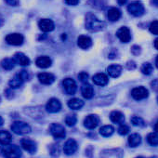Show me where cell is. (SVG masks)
I'll list each match as a JSON object with an SVG mask.
<instances>
[{
  "label": "cell",
  "mask_w": 158,
  "mask_h": 158,
  "mask_svg": "<svg viewBox=\"0 0 158 158\" xmlns=\"http://www.w3.org/2000/svg\"><path fill=\"white\" fill-rule=\"evenodd\" d=\"M135 158H144V157H142V156H138V157H135Z\"/></svg>",
  "instance_id": "obj_46"
},
{
  "label": "cell",
  "mask_w": 158,
  "mask_h": 158,
  "mask_svg": "<svg viewBox=\"0 0 158 158\" xmlns=\"http://www.w3.org/2000/svg\"><path fill=\"white\" fill-rule=\"evenodd\" d=\"M37 78L43 85H51L55 81V75L50 73H38Z\"/></svg>",
  "instance_id": "obj_17"
},
{
  "label": "cell",
  "mask_w": 158,
  "mask_h": 158,
  "mask_svg": "<svg viewBox=\"0 0 158 158\" xmlns=\"http://www.w3.org/2000/svg\"><path fill=\"white\" fill-rule=\"evenodd\" d=\"M13 59H14L16 64L22 65V66H27L31 62L30 59L24 53H23V52H17V53H15V55L13 56Z\"/></svg>",
  "instance_id": "obj_20"
},
{
  "label": "cell",
  "mask_w": 158,
  "mask_h": 158,
  "mask_svg": "<svg viewBox=\"0 0 158 158\" xmlns=\"http://www.w3.org/2000/svg\"><path fill=\"white\" fill-rule=\"evenodd\" d=\"M78 79L80 80L83 84L88 83V79H89V74L86 72H81L78 73Z\"/></svg>",
  "instance_id": "obj_37"
},
{
  "label": "cell",
  "mask_w": 158,
  "mask_h": 158,
  "mask_svg": "<svg viewBox=\"0 0 158 158\" xmlns=\"http://www.w3.org/2000/svg\"><path fill=\"white\" fill-rule=\"evenodd\" d=\"M81 93H82V96L85 98V99H91L93 96H94V89H93V87L88 83H84L82 88H81Z\"/></svg>",
  "instance_id": "obj_22"
},
{
  "label": "cell",
  "mask_w": 158,
  "mask_h": 158,
  "mask_svg": "<svg viewBox=\"0 0 158 158\" xmlns=\"http://www.w3.org/2000/svg\"><path fill=\"white\" fill-rule=\"evenodd\" d=\"M77 150H78V144H77V142L74 139H69L64 143L63 152H64V153L66 155H73Z\"/></svg>",
  "instance_id": "obj_14"
},
{
  "label": "cell",
  "mask_w": 158,
  "mask_h": 158,
  "mask_svg": "<svg viewBox=\"0 0 158 158\" xmlns=\"http://www.w3.org/2000/svg\"><path fill=\"white\" fill-rule=\"evenodd\" d=\"M62 87L68 95H73L77 89V85H76L75 81L70 77L65 78L62 81Z\"/></svg>",
  "instance_id": "obj_8"
},
{
  "label": "cell",
  "mask_w": 158,
  "mask_h": 158,
  "mask_svg": "<svg viewBox=\"0 0 158 158\" xmlns=\"http://www.w3.org/2000/svg\"><path fill=\"white\" fill-rule=\"evenodd\" d=\"M68 106L72 110H80L84 106V102L80 99L73 98L68 101Z\"/></svg>",
  "instance_id": "obj_25"
},
{
  "label": "cell",
  "mask_w": 158,
  "mask_h": 158,
  "mask_svg": "<svg viewBox=\"0 0 158 158\" xmlns=\"http://www.w3.org/2000/svg\"><path fill=\"white\" fill-rule=\"evenodd\" d=\"M23 41H24L23 35L18 33L10 34L6 36V42L11 46H21L23 45Z\"/></svg>",
  "instance_id": "obj_9"
},
{
  "label": "cell",
  "mask_w": 158,
  "mask_h": 158,
  "mask_svg": "<svg viewBox=\"0 0 158 158\" xmlns=\"http://www.w3.org/2000/svg\"><path fill=\"white\" fill-rule=\"evenodd\" d=\"M38 27L42 32L48 33V32H51L54 30L55 24H54L53 21H51L49 19H41L38 23Z\"/></svg>",
  "instance_id": "obj_15"
},
{
  "label": "cell",
  "mask_w": 158,
  "mask_h": 158,
  "mask_svg": "<svg viewBox=\"0 0 158 158\" xmlns=\"http://www.w3.org/2000/svg\"><path fill=\"white\" fill-rule=\"evenodd\" d=\"M49 130H50L51 135H52L55 139H64L65 136H66V132H65L64 127H63L61 125H60V124L53 123V124L50 126Z\"/></svg>",
  "instance_id": "obj_7"
},
{
  "label": "cell",
  "mask_w": 158,
  "mask_h": 158,
  "mask_svg": "<svg viewBox=\"0 0 158 158\" xmlns=\"http://www.w3.org/2000/svg\"><path fill=\"white\" fill-rule=\"evenodd\" d=\"M3 125V118L0 116V127H1Z\"/></svg>",
  "instance_id": "obj_45"
},
{
  "label": "cell",
  "mask_w": 158,
  "mask_h": 158,
  "mask_svg": "<svg viewBox=\"0 0 158 158\" xmlns=\"http://www.w3.org/2000/svg\"><path fill=\"white\" fill-rule=\"evenodd\" d=\"M77 45L82 49H88L92 46V39L88 35H80L77 38Z\"/></svg>",
  "instance_id": "obj_19"
},
{
  "label": "cell",
  "mask_w": 158,
  "mask_h": 158,
  "mask_svg": "<svg viewBox=\"0 0 158 158\" xmlns=\"http://www.w3.org/2000/svg\"><path fill=\"white\" fill-rule=\"evenodd\" d=\"M16 65V62L14 60L13 58H5L4 60H2L1 61V66L3 69L7 70V71H10V70H12Z\"/></svg>",
  "instance_id": "obj_29"
},
{
  "label": "cell",
  "mask_w": 158,
  "mask_h": 158,
  "mask_svg": "<svg viewBox=\"0 0 158 158\" xmlns=\"http://www.w3.org/2000/svg\"><path fill=\"white\" fill-rule=\"evenodd\" d=\"M46 109L50 114H55L60 111L61 109V103L56 98H51L48 100V102L46 104Z\"/></svg>",
  "instance_id": "obj_11"
},
{
  "label": "cell",
  "mask_w": 158,
  "mask_h": 158,
  "mask_svg": "<svg viewBox=\"0 0 158 158\" xmlns=\"http://www.w3.org/2000/svg\"><path fill=\"white\" fill-rule=\"evenodd\" d=\"M107 17L111 22H117L121 18V11L116 8H111L107 12Z\"/></svg>",
  "instance_id": "obj_26"
},
{
  "label": "cell",
  "mask_w": 158,
  "mask_h": 158,
  "mask_svg": "<svg viewBox=\"0 0 158 158\" xmlns=\"http://www.w3.org/2000/svg\"><path fill=\"white\" fill-rule=\"evenodd\" d=\"M21 146L24 151L28 152L29 153H35L37 149L36 143L30 139H23L21 140Z\"/></svg>",
  "instance_id": "obj_16"
},
{
  "label": "cell",
  "mask_w": 158,
  "mask_h": 158,
  "mask_svg": "<svg viewBox=\"0 0 158 158\" xmlns=\"http://www.w3.org/2000/svg\"><path fill=\"white\" fill-rule=\"evenodd\" d=\"M131 96L136 101H141V100L146 99L149 96V91L144 87H137L132 89Z\"/></svg>",
  "instance_id": "obj_10"
},
{
  "label": "cell",
  "mask_w": 158,
  "mask_h": 158,
  "mask_svg": "<svg viewBox=\"0 0 158 158\" xmlns=\"http://www.w3.org/2000/svg\"><path fill=\"white\" fill-rule=\"evenodd\" d=\"M35 64L37 67H39L41 69H47L51 66L52 60L48 56H40L36 59Z\"/></svg>",
  "instance_id": "obj_21"
},
{
  "label": "cell",
  "mask_w": 158,
  "mask_h": 158,
  "mask_svg": "<svg viewBox=\"0 0 158 158\" xmlns=\"http://www.w3.org/2000/svg\"><path fill=\"white\" fill-rule=\"evenodd\" d=\"M127 0H117L118 4H119V5H121V6L125 5V4L127 3Z\"/></svg>",
  "instance_id": "obj_41"
},
{
  "label": "cell",
  "mask_w": 158,
  "mask_h": 158,
  "mask_svg": "<svg viewBox=\"0 0 158 158\" xmlns=\"http://www.w3.org/2000/svg\"><path fill=\"white\" fill-rule=\"evenodd\" d=\"M153 45H154V48L158 50V38H156L153 42Z\"/></svg>",
  "instance_id": "obj_42"
},
{
  "label": "cell",
  "mask_w": 158,
  "mask_h": 158,
  "mask_svg": "<svg viewBox=\"0 0 158 158\" xmlns=\"http://www.w3.org/2000/svg\"><path fill=\"white\" fill-rule=\"evenodd\" d=\"M152 65L149 62H144L142 65H141V68H140V71L143 74H146V75H149L152 73Z\"/></svg>",
  "instance_id": "obj_33"
},
{
  "label": "cell",
  "mask_w": 158,
  "mask_h": 158,
  "mask_svg": "<svg viewBox=\"0 0 158 158\" xmlns=\"http://www.w3.org/2000/svg\"><path fill=\"white\" fill-rule=\"evenodd\" d=\"M151 4L154 7H158V0H151Z\"/></svg>",
  "instance_id": "obj_40"
},
{
  "label": "cell",
  "mask_w": 158,
  "mask_h": 158,
  "mask_svg": "<svg viewBox=\"0 0 158 158\" xmlns=\"http://www.w3.org/2000/svg\"><path fill=\"white\" fill-rule=\"evenodd\" d=\"M127 141H128V144H129L130 147L135 148V147L139 146V145L141 143V137H140L139 134L134 133V134H131V135L128 137Z\"/></svg>",
  "instance_id": "obj_27"
},
{
  "label": "cell",
  "mask_w": 158,
  "mask_h": 158,
  "mask_svg": "<svg viewBox=\"0 0 158 158\" xmlns=\"http://www.w3.org/2000/svg\"><path fill=\"white\" fill-rule=\"evenodd\" d=\"M100 124V118L96 114H89L84 120V126L88 129H94Z\"/></svg>",
  "instance_id": "obj_13"
},
{
  "label": "cell",
  "mask_w": 158,
  "mask_h": 158,
  "mask_svg": "<svg viewBox=\"0 0 158 158\" xmlns=\"http://www.w3.org/2000/svg\"><path fill=\"white\" fill-rule=\"evenodd\" d=\"M10 128H11V130H12L15 134H17V135H25V134H29V133L31 132V130H32L31 127H30L27 123H25V122H23V121H15V122L11 125Z\"/></svg>",
  "instance_id": "obj_4"
},
{
  "label": "cell",
  "mask_w": 158,
  "mask_h": 158,
  "mask_svg": "<svg viewBox=\"0 0 158 158\" xmlns=\"http://www.w3.org/2000/svg\"><path fill=\"white\" fill-rule=\"evenodd\" d=\"M147 141L152 146L158 145V133L152 132V133L148 134V136H147Z\"/></svg>",
  "instance_id": "obj_31"
},
{
  "label": "cell",
  "mask_w": 158,
  "mask_h": 158,
  "mask_svg": "<svg viewBox=\"0 0 158 158\" xmlns=\"http://www.w3.org/2000/svg\"><path fill=\"white\" fill-rule=\"evenodd\" d=\"M116 36L118 37V39L122 43H128L131 40V33H130V30L127 27L123 26V27H121V28H119L117 30Z\"/></svg>",
  "instance_id": "obj_12"
},
{
  "label": "cell",
  "mask_w": 158,
  "mask_h": 158,
  "mask_svg": "<svg viewBox=\"0 0 158 158\" xmlns=\"http://www.w3.org/2000/svg\"><path fill=\"white\" fill-rule=\"evenodd\" d=\"M127 10H128V12L131 15H133L135 17H140L145 12L144 6L140 2H133V3H130L128 5V7H127Z\"/></svg>",
  "instance_id": "obj_5"
},
{
  "label": "cell",
  "mask_w": 158,
  "mask_h": 158,
  "mask_svg": "<svg viewBox=\"0 0 158 158\" xmlns=\"http://www.w3.org/2000/svg\"><path fill=\"white\" fill-rule=\"evenodd\" d=\"M114 128L111 125L103 126L100 128V134L103 137H110L114 134Z\"/></svg>",
  "instance_id": "obj_30"
},
{
  "label": "cell",
  "mask_w": 158,
  "mask_h": 158,
  "mask_svg": "<svg viewBox=\"0 0 158 158\" xmlns=\"http://www.w3.org/2000/svg\"><path fill=\"white\" fill-rule=\"evenodd\" d=\"M124 152L119 148L106 149L101 152V158H123Z\"/></svg>",
  "instance_id": "obj_6"
},
{
  "label": "cell",
  "mask_w": 158,
  "mask_h": 158,
  "mask_svg": "<svg viewBox=\"0 0 158 158\" xmlns=\"http://www.w3.org/2000/svg\"><path fill=\"white\" fill-rule=\"evenodd\" d=\"M28 79H29V73H27V71L22 70L18 73H16L13 76V78L10 79L9 82V86L10 87V89H19Z\"/></svg>",
  "instance_id": "obj_2"
},
{
  "label": "cell",
  "mask_w": 158,
  "mask_h": 158,
  "mask_svg": "<svg viewBox=\"0 0 158 158\" xmlns=\"http://www.w3.org/2000/svg\"><path fill=\"white\" fill-rule=\"evenodd\" d=\"M92 81L95 85L100 86V87H104L108 84L109 82V78L108 76L103 73H96L93 77H92Z\"/></svg>",
  "instance_id": "obj_18"
},
{
  "label": "cell",
  "mask_w": 158,
  "mask_h": 158,
  "mask_svg": "<svg viewBox=\"0 0 158 158\" xmlns=\"http://www.w3.org/2000/svg\"><path fill=\"white\" fill-rule=\"evenodd\" d=\"M157 102H158V98H157Z\"/></svg>",
  "instance_id": "obj_47"
},
{
  "label": "cell",
  "mask_w": 158,
  "mask_h": 158,
  "mask_svg": "<svg viewBox=\"0 0 158 158\" xmlns=\"http://www.w3.org/2000/svg\"><path fill=\"white\" fill-rule=\"evenodd\" d=\"M2 152L6 158H21L22 157V150L19 146L15 144L5 145Z\"/></svg>",
  "instance_id": "obj_3"
},
{
  "label": "cell",
  "mask_w": 158,
  "mask_h": 158,
  "mask_svg": "<svg viewBox=\"0 0 158 158\" xmlns=\"http://www.w3.org/2000/svg\"><path fill=\"white\" fill-rule=\"evenodd\" d=\"M121 73H122V67L118 64H113L107 68V73L113 78H116L120 76Z\"/></svg>",
  "instance_id": "obj_23"
},
{
  "label": "cell",
  "mask_w": 158,
  "mask_h": 158,
  "mask_svg": "<svg viewBox=\"0 0 158 158\" xmlns=\"http://www.w3.org/2000/svg\"><path fill=\"white\" fill-rule=\"evenodd\" d=\"M77 122V117L75 114H69L65 118V123L68 127H73Z\"/></svg>",
  "instance_id": "obj_34"
},
{
  "label": "cell",
  "mask_w": 158,
  "mask_h": 158,
  "mask_svg": "<svg viewBox=\"0 0 158 158\" xmlns=\"http://www.w3.org/2000/svg\"><path fill=\"white\" fill-rule=\"evenodd\" d=\"M110 119L113 123H115V124H123L124 121H125V116L124 114L119 112V111H113L111 114H110Z\"/></svg>",
  "instance_id": "obj_24"
},
{
  "label": "cell",
  "mask_w": 158,
  "mask_h": 158,
  "mask_svg": "<svg viewBox=\"0 0 158 158\" xmlns=\"http://www.w3.org/2000/svg\"><path fill=\"white\" fill-rule=\"evenodd\" d=\"M12 137L10 132L6 130H0V144L1 145H8L10 144Z\"/></svg>",
  "instance_id": "obj_28"
},
{
  "label": "cell",
  "mask_w": 158,
  "mask_h": 158,
  "mask_svg": "<svg viewBox=\"0 0 158 158\" xmlns=\"http://www.w3.org/2000/svg\"><path fill=\"white\" fill-rule=\"evenodd\" d=\"M154 131H155L156 133H158V121L156 122V124H155V126H154Z\"/></svg>",
  "instance_id": "obj_43"
},
{
  "label": "cell",
  "mask_w": 158,
  "mask_h": 158,
  "mask_svg": "<svg viewBox=\"0 0 158 158\" xmlns=\"http://www.w3.org/2000/svg\"><path fill=\"white\" fill-rule=\"evenodd\" d=\"M79 1H80V0H65L66 4H68L70 6H75V5H77L79 3Z\"/></svg>",
  "instance_id": "obj_39"
},
{
  "label": "cell",
  "mask_w": 158,
  "mask_h": 158,
  "mask_svg": "<svg viewBox=\"0 0 158 158\" xmlns=\"http://www.w3.org/2000/svg\"><path fill=\"white\" fill-rule=\"evenodd\" d=\"M128 132H129V127L127 125H125V124H121L120 127H118V133L120 135H122V136L127 135Z\"/></svg>",
  "instance_id": "obj_36"
},
{
  "label": "cell",
  "mask_w": 158,
  "mask_h": 158,
  "mask_svg": "<svg viewBox=\"0 0 158 158\" xmlns=\"http://www.w3.org/2000/svg\"><path fill=\"white\" fill-rule=\"evenodd\" d=\"M5 2L12 7H16L19 5V0H5Z\"/></svg>",
  "instance_id": "obj_38"
},
{
  "label": "cell",
  "mask_w": 158,
  "mask_h": 158,
  "mask_svg": "<svg viewBox=\"0 0 158 158\" xmlns=\"http://www.w3.org/2000/svg\"><path fill=\"white\" fill-rule=\"evenodd\" d=\"M130 121H131L132 125L135 126V127H145L144 120L141 117H139V116H132L131 119H130Z\"/></svg>",
  "instance_id": "obj_32"
},
{
  "label": "cell",
  "mask_w": 158,
  "mask_h": 158,
  "mask_svg": "<svg viewBox=\"0 0 158 158\" xmlns=\"http://www.w3.org/2000/svg\"><path fill=\"white\" fill-rule=\"evenodd\" d=\"M149 30L152 35H158V21H153L150 26H149Z\"/></svg>",
  "instance_id": "obj_35"
},
{
  "label": "cell",
  "mask_w": 158,
  "mask_h": 158,
  "mask_svg": "<svg viewBox=\"0 0 158 158\" xmlns=\"http://www.w3.org/2000/svg\"><path fill=\"white\" fill-rule=\"evenodd\" d=\"M86 28L90 32H99L105 28V23L94 14H88L86 17Z\"/></svg>",
  "instance_id": "obj_1"
},
{
  "label": "cell",
  "mask_w": 158,
  "mask_h": 158,
  "mask_svg": "<svg viewBox=\"0 0 158 158\" xmlns=\"http://www.w3.org/2000/svg\"><path fill=\"white\" fill-rule=\"evenodd\" d=\"M155 65H156V67L158 68V55H157V57H156V59H155Z\"/></svg>",
  "instance_id": "obj_44"
}]
</instances>
